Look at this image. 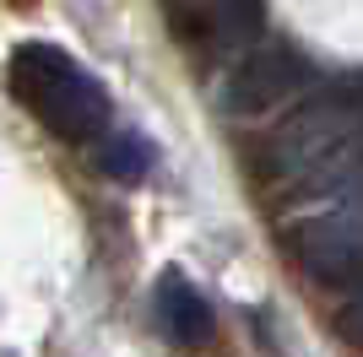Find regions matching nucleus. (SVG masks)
Instances as JSON below:
<instances>
[{"instance_id":"1","label":"nucleus","mask_w":363,"mask_h":357,"mask_svg":"<svg viewBox=\"0 0 363 357\" xmlns=\"http://www.w3.org/2000/svg\"><path fill=\"white\" fill-rule=\"evenodd\" d=\"M11 92L38 125L65 141H98L114 119V103L98 76H87L55 44H16L11 55Z\"/></svg>"},{"instance_id":"6","label":"nucleus","mask_w":363,"mask_h":357,"mask_svg":"<svg viewBox=\"0 0 363 357\" xmlns=\"http://www.w3.org/2000/svg\"><path fill=\"white\" fill-rule=\"evenodd\" d=\"M342 330H347V341H363V293H358V314H352Z\"/></svg>"},{"instance_id":"4","label":"nucleus","mask_w":363,"mask_h":357,"mask_svg":"<svg viewBox=\"0 0 363 357\" xmlns=\"http://www.w3.org/2000/svg\"><path fill=\"white\" fill-rule=\"evenodd\" d=\"M157 314H163V325H168L174 341L201 346L206 336H212V309H206V298L184 282L179 271H168L163 282H157Z\"/></svg>"},{"instance_id":"3","label":"nucleus","mask_w":363,"mask_h":357,"mask_svg":"<svg viewBox=\"0 0 363 357\" xmlns=\"http://www.w3.org/2000/svg\"><path fill=\"white\" fill-rule=\"evenodd\" d=\"M303 271L325 287H358L363 282V200L358 206H336L303 227L298 238Z\"/></svg>"},{"instance_id":"2","label":"nucleus","mask_w":363,"mask_h":357,"mask_svg":"<svg viewBox=\"0 0 363 357\" xmlns=\"http://www.w3.org/2000/svg\"><path fill=\"white\" fill-rule=\"evenodd\" d=\"M309 60L298 55L293 44H282V38H266V44H255L250 55L239 60V71L228 76L223 87V108L233 119H266L277 114L282 103H293L303 87H309Z\"/></svg>"},{"instance_id":"5","label":"nucleus","mask_w":363,"mask_h":357,"mask_svg":"<svg viewBox=\"0 0 363 357\" xmlns=\"http://www.w3.org/2000/svg\"><path fill=\"white\" fill-rule=\"evenodd\" d=\"M104 141V168L114 178H147V168L157 163V147H152L147 135H136V130H120V135H98Z\"/></svg>"}]
</instances>
